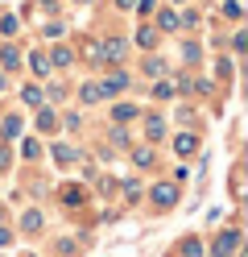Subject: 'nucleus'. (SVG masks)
I'll list each match as a JSON object with an SVG mask.
<instances>
[{
	"instance_id": "nucleus-1",
	"label": "nucleus",
	"mask_w": 248,
	"mask_h": 257,
	"mask_svg": "<svg viewBox=\"0 0 248 257\" xmlns=\"http://www.w3.org/2000/svg\"><path fill=\"white\" fill-rule=\"evenodd\" d=\"M174 199H178V187L174 183H157L153 187V203L157 207H174Z\"/></svg>"
},
{
	"instance_id": "nucleus-2",
	"label": "nucleus",
	"mask_w": 248,
	"mask_h": 257,
	"mask_svg": "<svg viewBox=\"0 0 248 257\" xmlns=\"http://www.w3.org/2000/svg\"><path fill=\"white\" fill-rule=\"evenodd\" d=\"M236 245H240V232H223L219 240H215V257H231Z\"/></svg>"
},
{
	"instance_id": "nucleus-3",
	"label": "nucleus",
	"mask_w": 248,
	"mask_h": 257,
	"mask_svg": "<svg viewBox=\"0 0 248 257\" xmlns=\"http://www.w3.org/2000/svg\"><path fill=\"white\" fill-rule=\"evenodd\" d=\"M194 146H198V137H194V133H178V137H174V150H178L182 158H190Z\"/></svg>"
},
{
	"instance_id": "nucleus-4",
	"label": "nucleus",
	"mask_w": 248,
	"mask_h": 257,
	"mask_svg": "<svg viewBox=\"0 0 248 257\" xmlns=\"http://www.w3.org/2000/svg\"><path fill=\"white\" fill-rule=\"evenodd\" d=\"M137 46H141V50H153V46H157V34H153L149 25H141V29H137Z\"/></svg>"
},
{
	"instance_id": "nucleus-5",
	"label": "nucleus",
	"mask_w": 248,
	"mask_h": 257,
	"mask_svg": "<svg viewBox=\"0 0 248 257\" xmlns=\"http://www.w3.org/2000/svg\"><path fill=\"white\" fill-rule=\"evenodd\" d=\"M124 87H128V75H120V71H116V75H112V79H108V83L99 87V91H108V95H116V91H124Z\"/></svg>"
},
{
	"instance_id": "nucleus-6",
	"label": "nucleus",
	"mask_w": 248,
	"mask_h": 257,
	"mask_svg": "<svg viewBox=\"0 0 248 257\" xmlns=\"http://www.w3.org/2000/svg\"><path fill=\"white\" fill-rule=\"evenodd\" d=\"M120 54H124V42H120V38L104 42V50H99V58H120Z\"/></svg>"
},
{
	"instance_id": "nucleus-7",
	"label": "nucleus",
	"mask_w": 248,
	"mask_h": 257,
	"mask_svg": "<svg viewBox=\"0 0 248 257\" xmlns=\"http://www.w3.org/2000/svg\"><path fill=\"white\" fill-rule=\"evenodd\" d=\"M0 62H5V67L13 71V67H21V54H17L13 46H5V50H0Z\"/></svg>"
},
{
	"instance_id": "nucleus-8",
	"label": "nucleus",
	"mask_w": 248,
	"mask_h": 257,
	"mask_svg": "<svg viewBox=\"0 0 248 257\" xmlns=\"http://www.w3.org/2000/svg\"><path fill=\"white\" fill-rule=\"evenodd\" d=\"M21 228H25V232H38V228H42V212H25Z\"/></svg>"
},
{
	"instance_id": "nucleus-9",
	"label": "nucleus",
	"mask_w": 248,
	"mask_h": 257,
	"mask_svg": "<svg viewBox=\"0 0 248 257\" xmlns=\"http://www.w3.org/2000/svg\"><path fill=\"white\" fill-rule=\"evenodd\" d=\"M54 158H58L62 166H71L75 158H79V150H71V146H58V150H54Z\"/></svg>"
},
{
	"instance_id": "nucleus-10",
	"label": "nucleus",
	"mask_w": 248,
	"mask_h": 257,
	"mask_svg": "<svg viewBox=\"0 0 248 257\" xmlns=\"http://www.w3.org/2000/svg\"><path fill=\"white\" fill-rule=\"evenodd\" d=\"M145 133H149V141H157V137L165 133V124H161L157 116H149V124H145Z\"/></svg>"
},
{
	"instance_id": "nucleus-11",
	"label": "nucleus",
	"mask_w": 248,
	"mask_h": 257,
	"mask_svg": "<svg viewBox=\"0 0 248 257\" xmlns=\"http://www.w3.org/2000/svg\"><path fill=\"white\" fill-rule=\"evenodd\" d=\"M17 133H21V116H9L5 120V137H17Z\"/></svg>"
},
{
	"instance_id": "nucleus-12",
	"label": "nucleus",
	"mask_w": 248,
	"mask_h": 257,
	"mask_svg": "<svg viewBox=\"0 0 248 257\" xmlns=\"http://www.w3.org/2000/svg\"><path fill=\"white\" fill-rule=\"evenodd\" d=\"M33 71L46 75V71H50V58H46V54H33Z\"/></svg>"
},
{
	"instance_id": "nucleus-13",
	"label": "nucleus",
	"mask_w": 248,
	"mask_h": 257,
	"mask_svg": "<svg viewBox=\"0 0 248 257\" xmlns=\"http://www.w3.org/2000/svg\"><path fill=\"white\" fill-rule=\"evenodd\" d=\"M182 257H198V240H194V236L182 240Z\"/></svg>"
},
{
	"instance_id": "nucleus-14",
	"label": "nucleus",
	"mask_w": 248,
	"mask_h": 257,
	"mask_svg": "<svg viewBox=\"0 0 248 257\" xmlns=\"http://www.w3.org/2000/svg\"><path fill=\"white\" fill-rule=\"evenodd\" d=\"M50 62H54V67H66V62H71V50H62V46H58V50H54V58H50Z\"/></svg>"
},
{
	"instance_id": "nucleus-15",
	"label": "nucleus",
	"mask_w": 248,
	"mask_h": 257,
	"mask_svg": "<svg viewBox=\"0 0 248 257\" xmlns=\"http://www.w3.org/2000/svg\"><path fill=\"white\" fill-rule=\"evenodd\" d=\"M223 17H231V21H240V5H236V0H227V5H223Z\"/></svg>"
},
{
	"instance_id": "nucleus-16",
	"label": "nucleus",
	"mask_w": 248,
	"mask_h": 257,
	"mask_svg": "<svg viewBox=\"0 0 248 257\" xmlns=\"http://www.w3.org/2000/svg\"><path fill=\"white\" fill-rule=\"evenodd\" d=\"M161 29H178V13H161Z\"/></svg>"
},
{
	"instance_id": "nucleus-17",
	"label": "nucleus",
	"mask_w": 248,
	"mask_h": 257,
	"mask_svg": "<svg viewBox=\"0 0 248 257\" xmlns=\"http://www.w3.org/2000/svg\"><path fill=\"white\" fill-rule=\"evenodd\" d=\"M99 95H104V91H99L95 83H87V87H83V100H87V104H91V100H99Z\"/></svg>"
},
{
	"instance_id": "nucleus-18",
	"label": "nucleus",
	"mask_w": 248,
	"mask_h": 257,
	"mask_svg": "<svg viewBox=\"0 0 248 257\" xmlns=\"http://www.w3.org/2000/svg\"><path fill=\"white\" fill-rule=\"evenodd\" d=\"M145 71H149V75H161L165 67H161V58H149V62H145Z\"/></svg>"
},
{
	"instance_id": "nucleus-19",
	"label": "nucleus",
	"mask_w": 248,
	"mask_h": 257,
	"mask_svg": "<svg viewBox=\"0 0 248 257\" xmlns=\"http://www.w3.org/2000/svg\"><path fill=\"white\" fill-rule=\"evenodd\" d=\"M132 112H137V108H132V104H120V108H116V120H128Z\"/></svg>"
},
{
	"instance_id": "nucleus-20",
	"label": "nucleus",
	"mask_w": 248,
	"mask_h": 257,
	"mask_svg": "<svg viewBox=\"0 0 248 257\" xmlns=\"http://www.w3.org/2000/svg\"><path fill=\"white\" fill-rule=\"evenodd\" d=\"M38 150H42V146H38V141H33V137H29V141H25V150H21V154H25V158H38Z\"/></svg>"
},
{
	"instance_id": "nucleus-21",
	"label": "nucleus",
	"mask_w": 248,
	"mask_h": 257,
	"mask_svg": "<svg viewBox=\"0 0 248 257\" xmlns=\"http://www.w3.org/2000/svg\"><path fill=\"white\" fill-rule=\"evenodd\" d=\"M9 162H13V154H9L5 146H0V166H9Z\"/></svg>"
},
{
	"instance_id": "nucleus-22",
	"label": "nucleus",
	"mask_w": 248,
	"mask_h": 257,
	"mask_svg": "<svg viewBox=\"0 0 248 257\" xmlns=\"http://www.w3.org/2000/svg\"><path fill=\"white\" fill-rule=\"evenodd\" d=\"M116 5H120V9H132V5H137V0H116Z\"/></svg>"
},
{
	"instance_id": "nucleus-23",
	"label": "nucleus",
	"mask_w": 248,
	"mask_h": 257,
	"mask_svg": "<svg viewBox=\"0 0 248 257\" xmlns=\"http://www.w3.org/2000/svg\"><path fill=\"white\" fill-rule=\"evenodd\" d=\"M0 91H5V75H0Z\"/></svg>"
}]
</instances>
